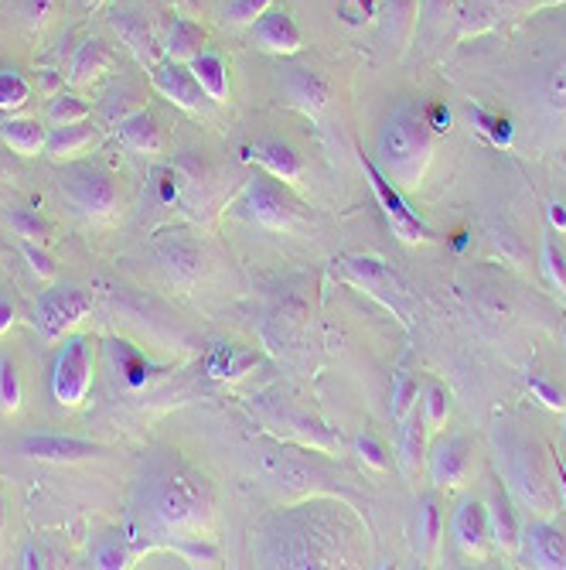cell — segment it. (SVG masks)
<instances>
[{
	"instance_id": "30bf717a",
	"label": "cell",
	"mask_w": 566,
	"mask_h": 570,
	"mask_svg": "<svg viewBox=\"0 0 566 570\" xmlns=\"http://www.w3.org/2000/svg\"><path fill=\"white\" fill-rule=\"evenodd\" d=\"M89 311H92L89 291H82L79 283H61V288H52L38 298V304H35V332L42 335V342L55 345V342L66 338Z\"/></svg>"
},
{
	"instance_id": "4fadbf2b",
	"label": "cell",
	"mask_w": 566,
	"mask_h": 570,
	"mask_svg": "<svg viewBox=\"0 0 566 570\" xmlns=\"http://www.w3.org/2000/svg\"><path fill=\"white\" fill-rule=\"evenodd\" d=\"M276 89L287 107L301 110V113H321L325 103H328V79L318 76L307 66H297V62H283L276 69Z\"/></svg>"
},
{
	"instance_id": "8fae6325",
	"label": "cell",
	"mask_w": 566,
	"mask_h": 570,
	"mask_svg": "<svg viewBox=\"0 0 566 570\" xmlns=\"http://www.w3.org/2000/svg\"><path fill=\"white\" fill-rule=\"evenodd\" d=\"M341 273L349 277L355 288L369 291L375 301H383L389 311H396L403 322H410L406 318V294H403V283L396 280V273L383 264V260H375V257H341L338 260Z\"/></svg>"
},
{
	"instance_id": "91938a15",
	"label": "cell",
	"mask_w": 566,
	"mask_h": 570,
	"mask_svg": "<svg viewBox=\"0 0 566 570\" xmlns=\"http://www.w3.org/2000/svg\"><path fill=\"white\" fill-rule=\"evenodd\" d=\"M58 86V76H55V69H45V89H55Z\"/></svg>"
},
{
	"instance_id": "f6af8a7d",
	"label": "cell",
	"mask_w": 566,
	"mask_h": 570,
	"mask_svg": "<svg viewBox=\"0 0 566 570\" xmlns=\"http://www.w3.org/2000/svg\"><path fill=\"white\" fill-rule=\"evenodd\" d=\"M161 260L171 264L178 277H195V270H199V249L192 243H178V246L171 243V246L161 249Z\"/></svg>"
},
{
	"instance_id": "94428289",
	"label": "cell",
	"mask_w": 566,
	"mask_h": 570,
	"mask_svg": "<svg viewBox=\"0 0 566 570\" xmlns=\"http://www.w3.org/2000/svg\"><path fill=\"white\" fill-rule=\"evenodd\" d=\"M556 474H559V489H563V499H566V468L556 461Z\"/></svg>"
},
{
	"instance_id": "e7e4bbea",
	"label": "cell",
	"mask_w": 566,
	"mask_h": 570,
	"mask_svg": "<svg viewBox=\"0 0 566 570\" xmlns=\"http://www.w3.org/2000/svg\"><path fill=\"white\" fill-rule=\"evenodd\" d=\"M563 342H566V328H563Z\"/></svg>"
},
{
	"instance_id": "ee69618b",
	"label": "cell",
	"mask_w": 566,
	"mask_h": 570,
	"mask_svg": "<svg viewBox=\"0 0 566 570\" xmlns=\"http://www.w3.org/2000/svg\"><path fill=\"white\" fill-rule=\"evenodd\" d=\"M451 414V396L440 383H427V403H423V424L430 427H444Z\"/></svg>"
},
{
	"instance_id": "74e56055",
	"label": "cell",
	"mask_w": 566,
	"mask_h": 570,
	"mask_svg": "<svg viewBox=\"0 0 566 570\" xmlns=\"http://www.w3.org/2000/svg\"><path fill=\"white\" fill-rule=\"evenodd\" d=\"M21 410V376L11 356H0V414Z\"/></svg>"
},
{
	"instance_id": "83f0119b",
	"label": "cell",
	"mask_w": 566,
	"mask_h": 570,
	"mask_svg": "<svg viewBox=\"0 0 566 570\" xmlns=\"http://www.w3.org/2000/svg\"><path fill=\"white\" fill-rule=\"evenodd\" d=\"M0 141H4L18 157H38V154H45L48 131L38 120L11 116L8 123H0Z\"/></svg>"
},
{
	"instance_id": "cb8c5ba5",
	"label": "cell",
	"mask_w": 566,
	"mask_h": 570,
	"mask_svg": "<svg viewBox=\"0 0 566 570\" xmlns=\"http://www.w3.org/2000/svg\"><path fill=\"white\" fill-rule=\"evenodd\" d=\"M525 554L536 567H566V533L553 523H532L525 529Z\"/></svg>"
},
{
	"instance_id": "f546056e",
	"label": "cell",
	"mask_w": 566,
	"mask_h": 570,
	"mask_svg": "<svg viewBox=\"0 0 566 570\" xmlns=\"http://www.w3.org/2000/svg\"><path fill=\"white\" fill-rule=\"evenodd\" d=\"M188 66H192L195 79L202 82V89L208 92L212 103H226V97H229V72H226L223 58H218L215 52H199L192 62H188Z\"/></svg>"
},
{
	"instance_id": "bcb514c9",
	"label": "cell",
	"mask_w": 566,
	"mask_h": 570,
	"mask_svg": "<svg viewBox=\"0 0 566 570\" xmlns=\"http://www.w3.org/2000/svg\"><path fill=\"white\" fill-rule=\"evenodd\" d=\"M273 0H229L226 4V21L236 27H249L257 18H263L270 11Z\"/></svg>"
},
{
	"instance_id": "8992f818",
	"label": "cell",
	"mask_w": 566,
	"mask_h": 570,
	"mask_svg": "<svg viewBox=\"0 0 566 570\" xmlns=\"http://www.w3.org/2000/svg\"><path fill=\"white\" fill-rule=\"evenodd\" d=\"M233 215L242 219V223L270 230V233H287L297 226L301 202L287 192V185H283L280 178L257 171L242 185L239 199L233 202Z\"/></svg>"
},
{
	"instance_id": "11a10c76",
	"label": "cell",
	"mask_w": 566,
	"mask_h": 570,
	"mask_svg": "<svg viewBox=\"0 0 566 570\" xmlns=\"http://www.w3.org/2000/svg\"><path fill=\"white\" fill-rule=\"evenodd\" d=\"M427 123H430V131H448V126H451V113L444 107H430Z\"/></svg>"
},
{
	"instance_id": "680465c9",
	"label": "cell",
	"mask_w": 566,
	"mask_h": 570,
	"mask_svg": "<svg viewBox=\"0 0 566 570\" xmlns=\"http://www.w3.org/2000/svg\"><path fill=\"white\" fill-rule=\"evenodd\" d=\"M550 219H553V226L566 230V209L563 205H550Z\"/></svg>"
},
{
	"instance_id": "f907efd6",
	"label": "cell",
	"mask_w": 566,
	"mask_h": 570,
	"mask_svg": "<svg viewBox=\"0 0 566 570\" xmlns=\"http://www.w3.org/2000/svg\"><path fill=\"white\" fill-rule=\"evenodd\" d=\"M471 120H475L495 144H509V141H512V123H509V120L491 116V113H485L482 107H478V110H471Z\"/></svg>"
},
{
	"instance_id": "d590c367",
	"label": "cell",
	"mask_w": 566,
	"mask_h": 570,
	"mask_svg": "<svg viewBox=\"0 0 566 570\" xmlns=\"http://www.w3.org/2000/svg\"><path fill=\"white\" fill-rule=\"evenodd\" d=\"M8 223H11L14 236H21L24 243H48L52 239V226L45 223L38 212H31V209H11Z\"/></svg>"
},
{
	"instance_id": "4316f807",
	"label": "cell",
	"mask_w": 566,
	"mask_h": 570,
	"mask_svg": "<svg viewBox=\"0 0 566 570\" xmlns=\"http://www.w3.org/2000/svg\"><path fill=\"white\" fill-rule=\"evenodd\" d=\"M454 536L467 554L485 550V540L491 536V529H488V510L482 502H475V499L461 502V510L454 513Z\"/></svg>"
},
{
	"instance_id": "b9f144b4",
	"label": "cell",
	"mask_w": 566,
	"mask_h": 570,
	"mask_svg": "<svg viewBox=\"0 0 566 570\" xmlns=\"http://www.w3.org/2000/svg\"><path fill=\"white\" fill-rule=\"evenodd\" d=\"M92 563L100 570H123L131 567V550L120 536H103V540L92 547Z\"/></svg>"
},
{
	"instance_id": "7402d4cb",
	"label": "cell",
	"mask_w": 566,
	"mask_h": 570,
	"mask_svg": "<svg viewBox=\"0 0 566 570\" xmlns=\"http://www.w3.org/2000/svg\"><path fill=\"white\" fill-rule=\"evenodd\" d=\"M113 62H116V55H113V45L110 42H103V38H86L76 48L72 62H69V82L72 86H92V82L103 79L113 69Z\"/></svg>"
},
{
	"instance_id": "be15d7a7",
	"label": "cell",
	"mask_w": 566,
	"mask_h": 570,
	"mask_svg": "<svg viewBox=\"0 0 566 570\" xmlns=\"http://www.w3.org/2000/svg\"><path fill=\"white\" fill-rule=\"evenodd\" d=\"M0 547H4V502H0Z\"/></svg>"
},
{
	"instance_id": "1f68e13d",
	"label": "cell",
	"mask_w": 566,
	"mask_h": 570,
	"mask_svg": "<svg viewBox=\"0 0 566 570\" xmlns=\"http://www.w3.org/2000/svg\"><path fill=\"white\" fill-rule=\"evenodd\" d=\"M253 366H257V356L253 353H239V348H233V345L215 348V356L208 359V372L215 379H239Z\"/></svg>"
},
{
	"instance_id": "6f0895ef",
	"label": "cell",
	"mask_w": 566,
	"mask_h": 570,
	"mask_svg": "<svg viewBox=\"0 0 566 570\" xmlns=\"http://www.w3.org/2000/svg\"><path fill=\"white\" fill-rule=\"evenodd\" d=\"M21 567H27V570L45 567V563H42V554H35V547H27V554H24V563H21Z\"/></svg>"
},
{
	"instance_id": "9a60e30c",
	"label": "cell",
	"mask_w": 566,
	"mask_h": 570,
	"mask_svg": "<svg viewBox=\"0 0 566 570\" xmlns=\"http://www.w3.org/2000/svg\"><path fill=\"white\" fill-rule=\"evenodd\" d=\"M362 168H365V178H369V185H372V192H375V199H380V205H383V212H386V219H389V226H393V233L403 239V243H420V239H427L430 233H427V226L420 223V219L406 209V202L399 199V192H396V185L375 168V161H362Z\"/></svg>"
},
{
	"instance_id": "484cf974",
	"label": "cell",
	"mask_w": 566,
	"mask_h": 570,
	"mask_svg": "<svg viewBox=\"0 0 566 570\" xmlns=\"http://www.w3.org/2000/svg\"><path fill=\"white\" fill-rule=\"evenodd\" d=\"M420 4L423 0H383V24H386V38L403 52L414 42L417 24H420Z\"/></svg>"
},
{
	"instance_id": "db71d44e",
	"label": "cell",
	"mask_w": 566,
	"mask_h": 570,
	"mask_svg": "<svg viewBox=\"0 0 566 570\" xmlns=\"http://www.w3.org/2000/svg\"><path fill=\"white\" fill-rule=\"evenodd\" d=\"M11 325H14V301L8 294H0V335L11 332Z\"/></svg>"
},
{
	"instance_id": "2e32d148",
	"label": "cell",
	"mask_w": 566,
	"mask_h": 570,
	"mask_svg": "<svg viewBox=\"0 0 566 570\" xmlns=\"http://www.w3.org/2000/svg\"><path fill=\"white\" fill-rule=\"evenodd\" d=\"M110 24H113L116 35L123 38V45H127L137 55V62H140L144 69H154L157 62L165 58V42L157 38V31L150 27V21H147L144 11H131V8L113 11Z\"/></svg>"
},
{
	"instance_id": "60d3db41",
	"label": "cell",
	"mask_w": 566,
	"mask_h": 570,
	"mask_svg": "<svg viewBox=\"0 0 566 570\" xmlns=\"http://www.w3.org/2000/svg\"><path fill=\"white\" fill-rule=\"evenodd\" d=\"M420 393V383L410 376V372H396L393 379V400H389V410H393V421H406L410 417V410H414V400Z\"/></svg>"
},
{
	"instance_id": "f5cc1de1",
	"label": "cell",
	"mask_w": 566,
	"mask_h": 570,
	"mask_svg": "<svg viewBox=\"0 0 566 570\" xmlns=\"http://www.w3.org/2000/svg\"><path fill=\"white\" fill-rule=\"evenodd\" d=\"M529 390L536 393L546 406H556V410L563 406V393H559L556 387H550L546 379H529Z\"/></svg>"
},
{
	"instance_id": "681fc988",
	"label": "cell",
	"mask_w": 566,
	"mask_h": 570,
	"mask_svg": "<svg viewBox=\"0 0 566 570\" xmlns=\"http://www.w3.org/2000/svg\"><path fill=\"white\" fill-rule=\"evenodd\" d=\"M375 14V0H338V18L349 27H365Z\"/></svg>"
},
{
	"instance_id": "ab89813d",
	"label": "cell",
	"mask_w": 566,
	"mask_h": 570,
	"mask_svg": "<svg viewBox=\"0 0 566 570\" xmlns=\"http://www.w3.org/2000/svg\"><path fill=\"white\" fill-rule=\"evenodd\" d=\"M454 14H457V0H423L420 4V24L427 35H444Z\"/></svg>"
},
{
	"instance_id": "44dd1931",
	"label": "cell",
	"mask_w": 566,
	"mask_h": 570,
	"mask_svg": "<svg viewBox=\"0 0 566 570\" xmlns=\"http://www.w3.org/2000/svg\"><path fill=\"white\" fill-rule=\"evenodd\" d=\"M116 137L127 144L134 154H144V157H154L165 150V134H161V123H157V116L140 107L134 110L127 120L116 123Z\"/></svg>"
},
{
	"instance_id": "3957f363",
	"label": "cell",
	"mask_w": 566,
	"mask_h": 570,
	"mask_svg": "<svg viewBox=\"0 0 566 570\" xmlns=\"http://www.w3.org/2000/svg\"><path fill=\"white\" fill-rule=\"evenodd\" d=\"M433 154V131L427 123L423 107L417 103H399L380 131V141H375V168H380L396 188L410 192V188L420 185L427 165Z\"/></svg>"
},
{
	"instance_id": "e575fe53",
	"label": "cell",
	"mask_w": 566,
	"mask_h": 570,
	"mask_svg": "<svg viewBox=\"0 0 566 570\" xmlns=\"http://www.w3.org/2000/svg\"><path fill=\"white\" fill-rule=\"evenodd\" d=\"M79 120H89V103L79 100L76 92H55L52 103H48V123L52 126H69V123H79Z\"/></svg>"
},
{
	"instance_id": "277c9868",
	"label": "cell",
	"mask_w": 566,
	"mask_h": 570,
	"mask_svg": "<svg viewBox=\"0 0 566 570\" xmlns=\"http://www.w3.org/2000/svg\"><path fill=\"white\" fill-rule=\"evenodd\" d=\"M257 468L263 479L283 492V495H318L331 482H338L341 468H335L325 451L318 448H304L294 440H280V437H257L253 445Z\"/></svg>"
},
{
	"instance_id": "5bb4252c",
	"label": "cell",
	"mask_w": 566,
	"mask_h": 570,
	"mask_svg": "<svg viewBox=\"0 0 566 570\" xmlns=\"http://www.w3.org/2000/svg\"><path fill=\"white\" fill-rule=\"evenodd\" d=\"M18 451L31 461H52V465H76L106 455L103 445H92V440L69 434H27L18 440Z\"/></svg>"
},
{
	"instance_id": "52a82bcc",
	"label": "cell",
	"mask_w": 566,
	"mask_h": 570,
	"mask_svg": "<svg viewBox=\"0 0 566 570\" xmlns=\"http://www.w3.org/2000/svg\"><path fill=\"white\" fill-rule=\"evenodd\" d=\"M92 387V338L66 335L52 366V396L61 410H76Z\"/></svg>"
},
{
	"instance_id": "f1b7e54d",
	"label": "cell",
	"mask_w": 566,
	"mask_h": 570,
	"mask_svg": "<svg viewBox=\"0 0 566 570\" xmlns=\"http://www.w3.org/2000/svg\"><path fill=\"white\" fill-rule=\"evenodd\" d=\"M140 107H144V86H140L137 79H131V76H123V79L106 92V100H103L100 113H103V120L116 131V123L127 120V116H131L134 110H140Z\"/></svg>"
},
{
	"instance_id": "9f6ffc18",
	"label": "cell",
	"mask_w": 566,
	"mask_h": 570,
	"mask_svg": "<svg viewBox=\"0 0 566 570\" xmlns=\"http://www.w3.org/2000/svg\"><path fill=\"white\" fill-rule=\"evenodd\" d=\"M52 11V0H27V18L31 21H45Z\"/></svg>"
},
{
	"instance_id": "d6a6232c",
	"label": "cell",
	"mask_w": 566,
	"mask_h": 570,
	"mask_svg": "<svg viewBox=\"0 0 566 570\" xmlns=\"http://www.w3.org/2000/svg\"><path fill=\"white\" fill-rule=\"evenodd\" d=\"M417 544H420V554L430 560L440 547V505L433 495H427L420 502V516H417Z\"/></svg>"
},
{
	"instance_id": "ba28073f",
	"label": "cell",
	"mask_w": 566,
	"mask_h": 570,
	"mask_svg": "<svg viewBox=\"0 0 566 570\" xmlns=\"http://www.w3.org/2000/svg\"><path fill=\"white\" fill-rule=\"evenodd\" d=\"M61 195H66L79 215L86 219H110L123 195H120V185L110 171L103 168H92V165H72L61 175Z\"/></svg>"
},
{
	"instance_id": "c3c4849f",
	"label": "cell",
	"mask_w": 566,
	"mask_h": 570,
	"mask_svg": "<svg viewBox=\"0 0 566 570\" xmlns=\"http://www.w3.org/2000/svg\"><path fill=\"white\" fill-rule=\"evenodd\" d=\"M21 253H24V260H27V267H31V273H35V277L52 280V277L58 273L55 260L42 249V243H24V239H21Z\"/></svg>"
},
{
	"instance_id": "5b68a950",
	"label": "cell",
	"mask_w": 566,
	"mask_h": 570,
	"mask_svg": "<svg viewBox=\"0 0 566 570\" xmlns=\"http://www.w3.org/2000/svg\"><path fill=\"white\" fill-rule=\"evenodd\" d=\"M498 448L506 455L509 482L522 495V502L532 513H550L556 505V485L546 448L536 437H522V434H506V440L498 437Z\"/></svg>"
},
{
	"instance_id": "7c38bea8",
	"label": "cell",
	"mask_w": 566,
	"mask_h": 570,
	"mask_svg": "<svg viewBox=\"0 0 566 570\" xmlns=\"http://www.w3.org/2000/svg\"><path fill=\"white\" fill-rule=\"evenodd\" d=\"M150 86L184 113H202L212 103L208 92L202 89V82L195 79L192 66H188V62H178V58H168V55L150 69Z\"/></svg>"
},
{
	"instance_id": "f35d334b",
	"label": "cell",
	"mask_w": 566,
	"mask_h": 570,
	"mask_svg": "<svg viewBox=\"0 0 566 570\" xmlns=\"http://www.w3.org/2000/svg\"><path fill=\"white\" fill-rule=\"evenodd\" d=\"M31 97V86L18 69H0V110L14 113L27 103Z\"/></svg>"
},
{
	"instance_id": "d6986e66",
	"label": "cell",
	"mask_w": 566,
	"mask_h": 570,
	"mask_svg": "<svg viewBox=\"0 0 566 570\" xmlns=\"http://www.w3.org/2000/svg\"><path fill=\"white\" fill-rule=\"evenodd\" d=\"M471 471V445L464 437H440L430 451V474L440 489H454Z\"/></svg>"
},
{
	"instance_id": "ffe728a7",
	"label": "cell",
	"mask_w": 566,
	"mask_h": 570,
	"mask_svg": "<svg viewBox=\"0 0 566 570\" xmlns=\"http://www.w3.org/2000/svg\"><path fill=\"white\" fill-rule=\"evenodd\" d=\"M100 141H103L100 126L92 120H79V123H69V126H52L45 154L52 157V161H76L79 154L92 150Z\"/></svg>"
},
{
	"instance_id": "4dcf8cb0",
	"label": "cell",
	"mask_w": 566,
	"mask_h": 570,
	"mask_svg": "<svg viewBox=\"0 0 566 570\" xmlns=\"http://www.w3.org/2000/svg\"><path fill=\"white\" fill-rule=\"evenodd\" d=\"M205 45V31L195 24V21H188V18H174L168 24V38H165V55L168 58H178V62H192Z\"/></svg>"
},
{
	"instance_id": "603a6c76",
	"label": "cell",
	"mask_w": 566,
	"mask_h": 570,
	"mask_svg": "<svg viewBox=\"0 0 566 570\" xmlns=\"http://www.w3.org/2000/svg\"><path fill=\"white\" fill-rule=\"evenodd\" d=\"M540 0H464V18H461V35H471V31H485L491 24H498L506 14H519L536 8Z\"/></svg>"
},
{
	"instance_id": "e0dca14e",
	"label": "cell",
	"mask_w": 566,
	"mask_h": 570,
	"mask_svg": "<svg viewBox=\"0 0 566 570\" xmlns=\"http://www.w3.org/2000/svg\"><path fill=\"white\" fill-rule=\"evenodd\" d=\"M249 38H253L257 48L270 52V55H297L301 45H304V35L297 21L287 14V11H267L263 18H257L253 24H249Z\"/></svg>"
},
{
	"instance_id": "836d02e7",
	"label": "cell",
	"mask_w": 566,
	"mask_h": 570,
	"mask_svg": "<svg viewBox=\"0 0 566 570\" xmlns=\"http://www.w3.org/2000/svg\"><path fill=\"white\" fill-rule=\"evenodd\" d=\"M423 458V421L420 417H406L403 421V434H399V461L403 471L414 474L420 468Z\"/></svg>"
},
{
	"instance_id": "8d00e7d4",
	"label": "cell",
	"mask_w": 566,
	"mask_h": 570,
	"mask_svg": "<svg viewBox=\"0 0 566 570\" xmlns=\"http://www.w3.org/2000/svg\"><path fill=\"white\" fill-rule=\"evenodd\" d=\"M165 547L174 550V554H181L188 563H208V567H212V563L223 560L218 547L208 544L205 536H178V540H165Z\"/></svg>"
},
{
	"instance_id": "9c48e42d",
	"label": "cell",
	"mask_w": 566,
	"mask_h": 570,
	"mask_svg": "<svg viewBox=\"0 0 566 570\" xmlns=\"http://www.w3.org/2000/svg\"><path fill=\"white\" fill-rule=\"evenodd\" d=\"M260 410H263V421L276 434H283V440H294V445H304V448H318L325 455H331L341 445V434L314 417L310 410H301L294 403H280V400H260Z\"/></svg>"
},
{
	"instance_id": "7a4b0ae2",
	"label": "cell",
	"mask_w": 566,
	"mask_h": 570,
	"mask_svg": "<svg viewBox=\"0 0 566 570\" xmlns=\"http://www.w3.org/2000/svg\"><path fill=\"white\" fill-rule=\"evenodd\" d=\"M134 533L178 540V536H202L215 523V485L212 479L184 461L178 451H154L144 458L131 495Z\"/></svg>"
},
{
	"instance_id": "7dc6e473",
	"label": "cell",
	"mask_w": 566,
	"mask_h": 570,
	"mask_svg": "<svg viewBox=\"0 0 566 570\" xmlns=\"http://www.w3.org/2000/svg\"><path fill=\"white\" fill-rule=\"evenodd\" d=\"M543 267H546V277L556 283V291L566 294V253L556 243V236H546L543 243Z\"/></svg>"
},
{
	"instance_id": "ac0fdd59",
	"label": "cell",
	"mask_w": 566,
	"mask_h": 570,
	"mask_svg": "<svg viewBox=\"0 0 566 570\" xmlns=\"http://www.w3.org/2000/svg\"><path fill=\"white\" fill-rule=\"evenodd\" d=\"M242 154H246V161L260 165L267 175L280 178L283 185H297L301 175H304V161H301L297 147L287 144V141H280V137H260L257 144H249Z\"/></svg>"
},
{
	"instance_id": "d4e9b609",
	"label": "cell",
	"mask_w": 566,
	"mask_h": 570,
	"mask_svg": "<svg viewBox=\"0 0 566 570\" xmlns=\"http://www.w3.org/2000/svg\"><path fill=\"white\" fill-rule=\"evenodd\" d=\"M488 510V529L495 536V544L501 550H519L522 544V526H519V516L512 510V502H509V492L506 489H491V502L485 505Z\"/></svg>"
},
{
	"instance_id": "6da1fadb",
	"label": "cell",
	"mask_w": 566,
	"mask_h": 570,
	"mask_svg": "<svg viewBox=\"0 0 566 570\" xmlns=\"http://www.w3.org/2000/svg\"><path fill=\"white\" fill-rule=\"evenodd\" d=\"M365 557V529L338 499L304 495L253 526L257 567L276 570H331L359 567Z\"/></svg>"
},
{
	"instance_id": "816d5d0a",
	"label": "cell",
	"mask_w": 566,
	"mask_h": 570,
	"mask_svg": "<svg viewBox=\"0 0 566 570\" xmlns=\"http://www.w3.org/2000/svg\"><path fill=\"white\" fill-rule=\"evenodd\" d=\"M355 451H359V458H362L365 465H372L375 471H386V468H389L386 448H383L372 434H359V437H355Z\"/></svg>"
},
{
	"instance_id": "6125c7cd",
	"label": "cell",
	"mask_w": 566,
	"mask_h": 570,
	"mask_svg": "<svg viewBox=\"0 0 566 570\" xmlns=\"http://www.w3.org/2000/svg\"><path fill=\"white\" fill-rule=\"evenodd\" d=\"M79 4H82L86 11H97V8L103 4V0H79Z\"/></svg>"
},
{
	"instance_id": "7bdbcfd3",
	"label": "cell",
	"mask_w": 566,
	"mask_h": 570,
	"mask_svg": "<svg viewBox=\"0 0 566 570\" xmlns=\"http://www.w3.org/2000/svg\"><path fill=\"white\" fill-rule=\"evenodd\" d=\"M543 103L550 110H566V58L553 62L543 72Z\"/></svg>"
}]
</instances>
